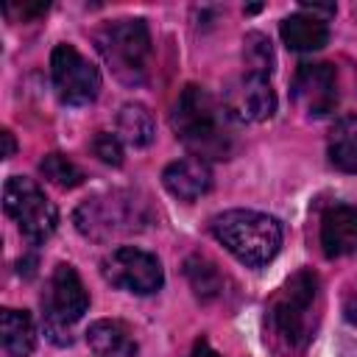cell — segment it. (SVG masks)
<instances>
[{
  "instance_id": "1",
  "label": "cell",
  "mask_w": 357,
  "mask_h": 357,
  "mask_svg": "<svg viewBox=\"0 0 357 357\" xmlns=\"http://www.w3.org/2000/svg\"><path fill=\"white\" fill-rule=\"evenodd\" d=\"M321 318V282L310 268L296 271L268 301L265 343L282 354L296 357L307 351Z\"/></svg>"
},
{
  "instance_id": "2",
  "label": "cell",
  "mask_w": 357,
  "mask_h": 357,
  "mask_svg": "<svg viewBox=\"0 0 357 357\" xmlns=\"http://www.w3.org/2000/svg\"><path fill=\"white\" fill-rule=\"evenodd\" d=\"M234 117L204 86L187 84L176 98L170 126L198 159H229L234 151Z\"/></svg>"
},
{
  "instance_id": "3",
  "label": "cell",
  "mask_w": 357,
  "mask_h": 357,
  "mask_svg": "<svg viewBox=\"0 0 357 357\" xmlns=\"http://www.w3.org/2000/svg\"><path fill=\"white\" fill-rule=\"evenodd\" d=\"M212 234L237 262L248 268H259L271 262L282 245L279 220L254 209H226L215 215Z\"/></svg>"
},
{
  "instance_id": "4",
  "label": "cell",
  "mask_w": 357,
  "mask_h": 357,
  "mask_svg": "<svg viewBox=\"0 0 357 357\" xmlns=\"http://www.w3.org/2000/svg\"><path fill=\"white\" fill-rule=\"evenodd\" d=\"M95 42L114 78H120L128 86H137L148 78L153 45L151 31L142 20H114L98 31Z\"/></svg>"
},
{
  "instance_id": "5",
  "label": "cell",
  "mask_w": 357,
  "mask_h": 357,
  "mask_svg": "<svg viewBox=\"0 0 357 357\" xmlns=\"http://www.w3.org/2000/svg\"><path fill=\"white\" fill-rule=\"evenodd\" d=\"M3 206L6 212L17 220L22 237L28 243H45L59 223V209L56 204L39 190L36 181L25 176H11L3 187Z\"/></svg>"
},
{
  "instance_id": "6",
  "label": "cell",
  "mask_w": 357,
  "mask_h": 357,
  "mask_svg": "<svg viewBox=\"0 0 357 357\" xmlns=\"http://www.w3.org/2000/svg\"><path fill=\"white\" fill-rule=\"evenodd\" d=\"M89 310V296H86V287L78 276V271L73 265H56L50 279H47V287L42 293V312H45V332L61 343L59 335H64L78 318H84V312ZM67 343L73 340L70 335H64Z\"/></svg>"
},
{
  "instance_id": "7",
  "label": "cell",
  "mask_w": 357,
  "mask_h": 357,
  "mask_svg": "<svg viewBox=\"0 0 357 357\" xmlns=\"http://www.w3.org/2000/svg\"><path fill=\"white\" fill-rule=\"evenodd\" d=\"M100 273L112 287H120L137 296H151L165 282L162 262L151 251H142L137 245H120L109 251L100 259Z\"/></svg>"
},
{
  "instance_id": "8",
  "label": "cell",
  "mask_w": 357,
  "mask_h": 357,
  "mask_svg": "<svg viewBox=\"0 0 357 357\" xmlns=\"http://www.w3.org/2000/svg\"><path fill=\"white\" fill-rule=\"evenodd\" d=\"M50 78L59 98L70 106H86L100 92L98 67L84 59L73 45H56L50 53Z\"/></svg>"
},
{
  "instance_id": "9",
  "label": "cell",
  "mask_w": 357,
  "mask_h": 357,
  "mask_svg": "<svg viewBox=\"0 0 357 357\" xmlns=\"http://www.w3.org/2000/svg\"><path fill=\"white\" fill-rule=\"evenodd\" d=\"M293 98L310 117H324L337 106V73L326 61L301 64L293 78Z\"/></svg>"
},
{
  "instance_id": "10",
  "label": "cell",
  "mask_w": 357,
  "mask_h": 357,
  "mask_svg": "<svg viewBox=\"0 0 357 357\" xmlns=\"http://www.w3.org/2000/svg\"><path fill=\"white\" fill-rule=\"evenodd\" d=\"M137 212L131 201H120L117 195L109 198H89L75 209V226L81 234L103 240L109 234L117 231H128L134 229Z\"/></svg>"
},
{
  "instance_id": "11",
  "label": "cell",
  "mask_w": 357,
  "mask_h": 357,
  "mask_svg": "<svg viewBox=\"0 0 357 357\" xmlns=\"http://www.w3.org/2000/svg\"><path fill=\"white\" fill-rule=\"evenodd\" d=\"M226 109L234 120H245V123H262V120L273 117L276 92L271 86V78L245 73L226 92Z\"/></svg>"
},
{
  "instance_id": "12",
  "label": "cell",
  "mask_w": 357,
  "mask_h": 357,
  "mask_svg": "<svg viewBox=\"0 0 357 357\" xmlns=\"http://www.w3.org/2000/svg\"><path fill=\"white\" fill-rule=\"evenodd\" d=\"M162 184L170 195H176L178 201H198L201 195L209 192L212 187V170L204 159L198 156H187V159H176L165 167L162 173Z\"/></svg>"
},
{
  "instance_id": "13",
  "label": "cell",
  "mask_w": 357,
  "mask_h": 357,
  "mask_svg": "<svg viewBox=\"0 0 357 357\" xmlns=\"http://www.w3.org/2000/svg\"><path fill=\"white\" fill-rule=\"evenodd\" d=\"M321 245L326 257L357 254V206L335 204L321 220Z\"/></svg>"
},
{
  "instance_id": "14",
  "label": "cell",
  "mask_w": 357,
  "mask_h": 357,
  "mask_svg": "<svg viewBox=\"0 0 357 357\" xmlns=\"http://www.w3.org/2000/svg\"><path fill=\"white\" fill-rule=\"evenodd\" d=\"M86 343L95 357H137V343L128 326L120 321H95L86 329Z\"/></svg>"
},
{
  "instance_id": "15",
  "label": "cell",
  "mask_w": 357,
  "mask_h": 357,
  "mask_svg": "<svg viewBox=\"0 0 357 357\" xmlns=\"http://www.w3.org/2000/svg\"><path fill=\"white\" fill-rule=\"evenodd\" d=\"M282 39L290 50H298V53H312V50H321L326 42H329V28H326V20H318L307 11L301 14H293L287 20H282Z\"/></svg>"
},
{
  "instance_id": "16",
  "label": "cell",
  "mask_w": 357,
  "mask_h": 357,
  "mask_svg": "<svg viewBox=\"0 0 357 357\" xmlns=\"http://www.w3.org/2000/svg\"><path fill=\"white\" fill-rule=\"evenodd\" d=\"M0 343L8 357H31L36 346V326L25 310L6 307L0 312Z\"/></svg>"
},
{
  "instance_id": "17",
  "label": "cell",
  "mask_w": 357,
  "mask_h": 357,
  "mask_svg": "<svg viewBox=\"0 0 357 357\" xmlns=\"http://www.w3.org/2000/svg\"><path fill=\"white\" fill-rule=\"evenodd\" d=\"M326 156L332 167L357 173V114H343L335 120L326 139Z\"/></svg>"
},
{
  "instance_id": "18",
  "label": "cell",
  "mask_w": 357,
  "mask_h": 357,
  "mask_svg": "<svg viewBox=\"0 0 357 357\" xmlns=\"http://www.w3.org/2000/svg\"><path fill=\"white\" fill-rule=\"evenodd\" d=\"M153 134H156L153 117L142 103H126L120 109V114H117V137L126 145L145 148V145H151Z\"/></svg>"
},
{
  "instance_id": "19",
  "label": "cell",
  "mask_w": 357,
  "mask_h": 357,
  "mask_svg": "<svg viewBox=\"0 0 357 357\" xmlns=\"http://www.w3.org/2000/svg\"><path fill=\"white\" fill-rule=\"evenodd\" d=\"M184 273H187V282H190L192 293H195L201 301H212V298L220 296L223 279H220L218 268H215L209 259H204V257H190V259L184 262Z\"/></svg>"
},
{
  "instance_id": "20",
  "label": "cell",
  "mask_w": 357,
  "mask_h": 357,
  "mask_svg": "<svg viewBox=\"0 0 357 357\" xmlns=\"http://www.w3.org/2000/svg\"><path fill=\"white\" fill-rule=\"evenodd\" d=\"M39 170L50 184H56L61 190H73V187H78L84 181V170L73 159H67L64 153H47L39 162Z\"/></svg>"
},
{
  "instance_id": "21",
  "label": "cell",
  "mask_w": 357,
  "mask_h": 357,
  "mask_svg": "<svg viewBox=\"0 0 357 357\" xmlns=\"http://www.w3.org/2000/svg\"><path fill=\"white\" fill-rule=\"evenodd\" d=\"M243 59H245V73L271 78V73H273V47L268 42V36H262L257 31L245 33V39H243Z\"/></svg>"
},
{
  "instance_id": "22",
  "label": "cell",
  "mask_w": 357,
  "mask_h": 357,
  "mask_svg": "<svg viewBox=\"0 0 357 357\" xmlns=\"http://www.w3.org/2000/svg\"><path fill=\"white\" fill-rule=\"evenodd\" d=\"M123 139L117 137V134H109V131H100L95 139H92V153L100 159V162H106V165H123V145H120Z\"/></svg>"
},
{
  "instance_id": "23",
  "label": "cell",
  "mask_w": 357,
  "mask_h": 357,
  "mask_svg": "<svg viewBox=\"0 0 357 357\" xmlns=\"http://www.w3.org/2000/svg\"><path fill=\"white\" fill-rule=\"evenodd\" d=\"M187 357H220V354L212 349V343H209L206 337H198L195 346H192V351H190Z\"/></svg>"
},
{
  "instance_id": "24",
  "label": "cell",
  "mask_w": 357,
  "mask_h": 357,
  "mask_svg": "<svg viewBox=\"0 0 357 357\" xmlns=\"http://www.w3.org/2000/svg\"><path fill=\"white\" fill-rule=\"evenodd\" d=\"M3 145H6V151H3V159H11V156H14V151H17V142H14L11 131H3Z\"/></svg>"
},
{
  "instance_id": "25",
  "label": "cell",
  "mask_w": 357,
  "mask_h": 357,
  "mask_svg": "<svg viewBox=\"0 0 357 357\" xmlns=\"http://www.w3.org/2000/svg\"><path fill=\"white\" fill-rule=\"evenodd\" d=\"M346 318H349L351 324H357V298H349V301H346Z\"/></svg>"
}]
</instances>
